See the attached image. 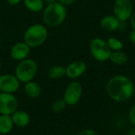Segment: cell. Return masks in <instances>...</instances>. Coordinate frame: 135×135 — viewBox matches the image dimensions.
Segmentation results:
<instances>
[{"label": "cell", "instance_id": "cell-1", "mask_svg": "<svg viewBox=\"0 0 135 135\" xmlns=\"http://www.w3.org/2000/svg\"><path fill=\"white\" fill-rule=\"evenodd\" d=\"M106 91L108 97L116 102L129 100L134 94L135 87L132 80L126 75H115L107 82Z\"/></svg>", "mask_w": 135, "mask_h": 135}, {"label": "cell", "instance_id": "cell-2", "mask_svg": "<svg viewBox=\"0 0 135 135\" xmlns=\"http://www.w3.org/2000/svg\"><path fill=\"white\" fill-rule=\"evenodd\" d=\"M66 17V7L57 1L45 6L42 11L44 25L50 28L59 27L65 21Z\"/></svg>", "mask_w": 135, "mask_h": 135}, {"label": "cell", "instance_id": "cell-3", "mask_svg": "<svg viewBox=\"0 0 135 135\" xmlns=\"http://www.w3.org/2000/svg\"><path fill=\"white\" fill-rule=\"evenodd\" d=\"M48 37L47 26L44 24L36 23L29 25L25 31L23 39L31 48L42 46Z\"/></svg>", "mask_w": 135, "mask_h": 135}, {"label": "cell", "instance_id": "cell-4", "mask_svg": "<svg viewBox=\"0 0 135 135\" xmlns=\"http://www.w3.org/2000/svg\"><path fill=\"white\" fill-rule=\"evenodd\" d=\"M38 72V65L32 59H25L20 61L15 67L14 75L21 83H27L32 81Z\"/></svg>", "mask_w": 135, "mask_h": 135}, {"label": "cell", "instance_id": "cell-5", "mask_svg": "<svg viewBox=\"0 0 135 135\" xmlns=\"http://www.w3.org/2000/svg\"><path fill=\"white\" fill-rule=\"evenodd\" d=\"M89 50L93 59L100 62L109 60L112 53V50L108 47L107 40H104L101 37H95L91 40Z\"/></svg>", "mask_w": 135, "mask_h": 135}, {"label": "cell", "instance_id": "cell-6", "mask_svg": "<svg viewBox=\"0 0 135 135\" xmlns=\"http://www.w3.org/2000/svg\"><path fill=\"white\" fill-rule=\"evenodd\" d=\"M83 93V88L80 82L77 81H72L70 82L63 94V100L67 105L74 106L81 100Z\"/></svg>", "mask_w": 135, "mask_h": 135}, {"label": "cell", "instance_id": "cell-7", "mask_svg": "<svg viewBox=\"0 0 135 135\" xmlns=\"http://www.w3.org/2000/svg\"><path fill=\"white\" fill-rule=\"evenodd\" d=\"M134 10V5L131 0H115L114 2L113 15L121 22L128 21Z\"/></svg>", "mask_w": 135, "mask_h": 135}, {"label": "cell", "instance_id": "cell-8", "mask_svg": "<svg viewBox=\"0 0 135 135\" xmlns=\"http://www.w3.org/2000/svg\"><path fill=\"white\" fill-rule=\"evenodd\" d=\"M18 108V100L13 93L0 92V115H11Z\"/></svg>", "mask_w": 135, "mask_h": 135}, {"label": "cell", "instance_id": "cell-9", "mask_svg": "<svg viewBox=\"0 0 135 135\" xmlns=\"http://www.w3.org/2000/svg\"><path fill=\"white\" fill-rule=\"evenodd\" d=\"M20 81L14 74H0V92L6 93H14L20 87Z\"/></svg>", "mask_w": 135, "mask_h": 135}, {"label": "cell", "instance_id": "cell-10", "mask_svg": "<svg viewBox=\"0 0 135 135\" xmlns=\"http://www.w3.org/2000/svg\"><path fill=\"white\" fill-rule=\"evenodd\" d=\"M31 47L24 41L15 43L9 50V55L12 59L20 62L27 59L30 54Z\"/></svg>", "mask_w": 135, "mask_h": 135}, {"label": "cell", "instance_id": "cell-11", "mask_svg": "<svg viewBox=\"0 0 135 135\" xmlns=\"http://www.w3.org/2000/svg\"><path fill=\"white\" fill-rule=\"evenodd\" d=\"M87 65L84 61H74L66 67V76L73 80L77 79L85 73Z\"/></svg>", "mask_w": 135, "mask_h": 135}, {"label": "cell", "instance_id": "cell-12", "mask_svg": "<svg viewBox=\"0 0 135 135\" xmlns=\"http://www.w3.org/2000/svg\"><path fill=\"white\" fill-rule=\"evenodd\" d=\"M121 21L115 15H106L100 20V27L107 32H115L120 28Z\"/></svg>", "mask_w": 135, "mask_h": 135}, {"label": "cell", "instance_id": "cell-13", "mask_svg": "<svg viewBox=\"0 0 135 135\" xmlns=\"http://www.w3.org/2000/svg\"><path fill=\"white\" fill-rule=\"evenodd\" d=\"M11 118L14 126L18 127H25L28 126L30 123V116L29 115L22 110H17L12 115Z\"/></svg>", "mask_w": 135, "mask_h": 135}, {"label": "cell", "instance_id": "cell-14", "mask_svg": "<svg viewBox=\"0 0 135 135\" xmlns=\"http://www.w3.org/2000/svg\"><path fill=\"white\" fill-rule=\"evenodd\" d=\"M24 90L25 94L31 98H37L42 92L41 86L33 80L25 84Z\"/></svg>", "mask_w": 135, "mask_h": 135}, {"label": "cell", "instance_id": "cell-15", "mask_svg": "<svg viewBox=\"0 0 135 135\" xmlns=\"http://www.w3.org/2000/svg\"><path fill=\"white\" fill-rule=\"evenodd\" d=\"M13 123L11 115H0V134H7L10 133L13 128Z\"/></svg>", "mask_w": 135, "mask_h": 135}, {"label": "cell", "instance_id": "cell-16", "mask_svg": "<svg viewBox=\"0 0 135 135\" xmlns=\"http://www.w3.org/2000/svg\"><path fill=\"white\" fill-rule=\"evenodd\" d=\"M109 60L115 65L122 66L127 63V62L128 61V56L122 50L115 51H112Z\"/></svg>", "mask_w": 135, "mask_h": 135}, {"label": "cell", "instance_id": "cell-17", "mask_svg": "<svg viewBox=\"0 0 135 135\" xmlns=\"http://www.w3.org/2000/svg\"><path fill=\"white\" fill-rule=\"evenodd\" d=\"M25 6L32 13L43 11L45 7V3L43 0H23Z\"/></svg>", "mask_w": 135, "mask_h": 135}, {"label": "cell", "instance_id": "cell-18", "mask_svg": "<svg viewBox=\"0 0 135 135\" xmlns=\"http://www.w3.org/2000/svg\"><path fill=\"white\" fill-rule=\"evenodd\" d=\"M47 76L51 79H59L66 76V67L62 66H54L47 70Z\"/></svg>", "mask_w": 135, "mask_h": 135}, {"label": "cell", "instance_id": "cell-19", "mask_svg": "<svg viewBox=\"0 0 135 135\" xmlns=\"http://www.w3.org/2000/svg\"><path fill=\"white\" fill-rule=\"evenodd\" d=\"M107 43H108V47L112 50V51H121L123 48V44L122 40L116 37H114V36L110 37L107 40Z\"/></svg>", "mask_w": 135, "mask_h": 135}, {"label": "cell", "instance_id": "cell-20", "mask_svg": "<svg viewBox=\"0 0 135 135\" xmlns=\"http://www.w3.org/2000/svg\"><path fill=\"white\" fill-rule=\"evenodd\" d=\"M66 106H67V104H66V103L65 102V100L63 99L57 100L52 104L51 110L55 113H60V112H63L66 109Z\"/></svg>", "mask_w": 135, "mask_h": 135}, {"label": "cell", "instance_id": "cell-21", "mask_svg": "<svg viewBox=\"0 0 135 135\" xmlns=\"http://www.w3.org/2000/svg\"><path fill=\"white\" fill-rule=\"evenodd\" d=\"M128 118H129L130 122L132 123V125L135 127V104L131 106V108L129 110Z\"/></svg>", "mask_w": 135, "mask_h": 135}, {"label": "cell", "instance_id": "cell-22", "mask_svg": "<svg viewBox=\"0 0 135 135\" xmlns=\"http://www.w3.org/2000/svg\"><path fill=\"white\" fill-rule=\"evenodd\" d=\"M77 135H100L96 131L92 129H86L80 131Z\"/></svg>", "mask_w": 135, "mask_h": 135}, {"label": "cell", "instance_id": "cell-23", "mask_svg": "<svg viewBox=\"0 0 135 135\" xmlns=\"http://www.w3.org/2000/svg\"><path fill=\"white\" fill-rule=\"evenodd\" d=\"M56 1L59 2V3L64 5L65 6H70V5L75 3L78 0H56Z\"/></svg>", "mask_w": 135, "mask_h": 135}, {"label": "cell", "instance_id": "cell-24", "mask_svg": "<svg viewBox=\"0 0 135 135\" xmlns=\"http://www.w3.org/2000/svg\"><path fill=\"white\" fill-rule=\"evenodd\" d=\"M128 39L131 44H135V29H132L130 32V33L128 35Z\"/></svg>", "mask_w": 135, "mask_h": 135}, {"label": "cell", "instance_id": "cell-25", "mask_svg": "<svg viewBox=\"0 0 135 135\" xmlns=\"http://www.w3.org/2000/svg\"><path fill=\"white\" fill-rule=\"evenodd\" d=\"M129 21H130V24L131 25L132 29H135V9L134 10V12L132 13Z\"/></svg>", "mask_w": 135, "mask_h": 135}, {"label": "cell", "instance_id": "cell-26", "mask_svg": "<svg viewBox=\"0 0 135 135\" xmlns=\"http://www.w3.org/2000/svg\"><path fill=\"white\" fill-rule=\"evenodd\" d=\"M6 2L10 6H17L23 2V0H6Z\"/></svg>", "mask_w": 135, "mask_h": 135}, {"label": "cell", "instance_id": "cell-27", "mask_svg": "<svg viewBox=\"0 0 135 135\" xmlns=\"http://www.w3.org/2000/svg\"><path fill=\"white\" fill-rule=\"evenodd\" d=\"M44 1V2L45 3V4H51V3H52V2H56V0H43Z\"/></svg>", "mask_w": 135, "mask_h": 135}, {"label": "cell", "instance_id": "cell-28", "mask_svg": "<svg viewBox=\"0 0 135 135\" xmlns=\"http://www.w3.org/2000/svg\"><path fill=\"white\" fill-rule=\"evenodd\" d=\"M1 68H2V63H1V61H0V71H1Z\"/></svg>", "mask_w": 135, "mask_h": 135}, {"label": "cell", "instance_id": "cell-29", "mask_svg": "<svg viewBox=\"0 0 135 135\" xmlns=\"http://www.w3.org/2000/svg\"><path fill=\"white\" fill-rule=\"evenodd\" d=\"M0 44H1V38H0Z\"/></svg>", "mask_w": 135, "mask_h": 135}, {"label": "cell", "instance_id": "cell-30", "mask_svg": "<svg viewBox=\"0 0 135 135\" xmlns=\"http://www.w3.org/2000/svg\"><path fill=\"white\" fill-rule=\"evenodd\" d=\"M134 133H135V131H134ZM135 135V134H134Z\"/></svg>", "mask_w": 135, "mask_h": 135}]
</instances>
